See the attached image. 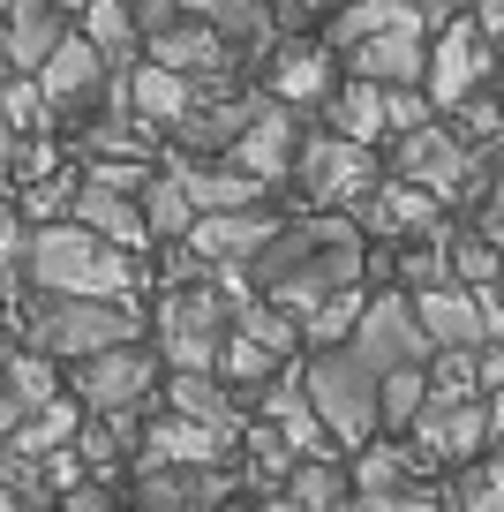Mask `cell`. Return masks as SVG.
Here are the masks:
<instances>
[{"mask_svg":"<svg viewBox=\"0 0 504 512\" xmlns=\"http://www.w3.org/2000/svg\"><path fill=\"white\" fill-rule=\"evenodd\" d=\"M151 392H158V347H143V339H121V347H98L76 362V400L91 415L151 407Z\"/></svg>","mask_w":504,"mask_h":512,"instance_id":"cell-10","label":"cell"},{"mask_svg":"<svg viewBox=\"0 0 504 512\" xmlns=\"http://www.w3.org/2000/svg\"><path fill=\"white\" fill-rule=\"evenodd\" d=\"M128 8H136V31H143V38H158V31H174V23L189 16V8H181V0H128Z\"/></svg>","mask_w":504,"mask_h":512,"instance_id":"cell-40","label":"cell"},{"mask_svg":"<svg viewBox=\"0 0 504 512\" xmlns=\"http://www.w3.org/2000/svg\"><path fill=\"white\" fill-rule=\"evenodd\" d=\"M0 384L16 392L23 415H31V407H46L53 392H61V377H53V354H46V347H0Z\"/></svg>","mask_w":504,"mask_h":512,"instance_id":"cell-34","label":"cell"},{"mask_svg":"<svg viewBox=\"0 0 504 512\" xmlns=\"http://www.w3.org/2000/svg\"><path fill=\"white\" fill-rule=\"evenodd\" d=\"M76 430H83V400H61V392H53L46 407H31V415L8 430V445H16L23 460H46V452L76 445Z\"/></svg>","mask_w":504,"mask_h":512,"instance_id":"cell-31","label":"cell"},{"mask_svg":"<svg viewBox=\"0 0 504 512\" xmlns=\"http://www.w3.org/2000/svg\"><path fill=\"white\" fill-rule=\"evenodd\" d=\"M407 445L422 452V467H459V460H474V452H489L482 392H429L422 415L407 422Z\"/></svg>","mask_w":504,"mask_h":512,"instance_id":"cell-9","label":"cell"},{"mask_svg":"<svg viewBox=\"0 0 504 512\" xmlns=\"http://www.w3.org/2000/svg\"><path fill=\"white\" fill-rule=\"evenodd\" d=\"M234 437H241V422H204V415H174V407H166V422L143 430L136 467H151V460H226Z\"/></svg>","mask_w":504,"mask_h":512,"instance_id":"cell-20","label":"cell"},{"mask_svg":"<svg viewBox=\"0 0 504 512\" xmlns=\"http://www.w3.org/2000/svg\"><path fill=\"white\" fill-rule=\"evenodd\" d=\"M362 272H369V234L354 226V211H316V204H301V219H279V234L249 256V287L279 302L286 317H301L331 287H362Z\"/></svg>","mask_w":504,"mask_h":512,"instance_id":"cell-1","label":"cell"},{"mask_svg":"<svg viewBox=\"0 0 504 512\" xmlns=\"http://www.w3.org/2000/svg\"><path fill=\"white\" fill-rule=\"evenodd\" d=\"M414 16H422V31H444L452 16H467V0H414Z\"/></svg>","mask_w":504,"mask_h":512,"instance_id":"cell-44","label":"cell"},{"mask_svg":"<svg viewBox=\"0 0 504 512\" xmlns=\"http://www.w3.org/2000/svg\"><path fill=\"white\" fill-rule=\"evenodd\" d=\"M16 422H23V407H16V392H8V384H0V437L16 430Z\"/></svg>","mask_w":504,"mask_h":512,"instance_id":"cell-47","label":"cell"},{"mask_svg":"<svg viewBox=\"0 0 504 512\" xmlns=\"http://www.w3.org/2000/svg\"><path fill=\"white\" fill-rule=\"evenodd\" d=\"M347 347L362 354L369 369H399V362H429V332H422V317H414V294H362V317H354V332H347Z\"/></svg>","mask_w":504,"mask_h":512,"instance_id":"cell-11","label":"cell"},{"mask_svg":"<svg viewBox=\"0 0 504 512\" xmlns=\"http://www.w3.org/2000/svg\"><path fill=\"white\" fill-rule=\"evenodd\" d=\"M53 505H68V512H106V505H113V490H98V482L83 475L76 490H61V497H53Z\"/></svg>","mask_w":504,"mask_h":512,"instance_id":"cell-42","label":"cell"},{"mask_svg":"<svg viewBox=\"0 0 504 512\" xmlns=\"http://www.w3.org/2000/svg\"><path fill=\"white\" fill-rule=\"evenodd\" d=\"M497 61H504V38H497Z\"/></svg>","mask_w":504,"mask_h":512,"instance_id":"cell-51","label":"cell"},{"mask_svg":"<svg viewBox=\"0 0 504 512\" xmlns=\"http://www.w3.org/2000/svg\"><path fill=\"white\" fill-rule=\"evenodd\" d=\"M68 219H83L91 234H106L113 249H151V226H143V204H136V189H113V181H98V174H83L76 181V204H68Z\"/></svg>","mask_w":504,"mask_h":512,"instance_id":"cell-19","label":"cell"},{"mask_svg":"<svg viewBox=\"0 0 504 512\" xmlns=\"http://www.w3.org/2000/svg\"><path fill=\"white\" fill-rule=\"evenodd\" d=\"M354 317H362V287H331V294H316L294 324H301V339H309V347H339V339L354 332Z\"/></svg>","mask_w":504,"mask_h":512,"instance_id":"cell-35","label":"cell"},{"mask_svg":"<svg viewBox=\"0 0 504 512\" xmlns=\"http://www.w3.org/2000/svg\"><path fill=\"white\" fill-rule=\"evenodd\" d=\"M474 384H482V392H497L504 384V339H474Z\"/></svg>","mask_w":504,"mask_h":512,"instance_id":"cell-41","label":"cell"},{"mask_svg":"<svg viewBox=\"0 0 504 512\" xmlns=\"http://www.w3.org/2000/svg\"><path fill=\"white\" fill-rule=\"evenodd\" d=\"M347 482H354V497L347 505H377L384 490H399V482H422V452L414 445H392V437H369V445H354V467H347Z\"/></svg>","mask_w":504,"mask_h":512,"instance_id":"cell-22","label":"cell"},{"mask_svg":"<svg viewBox=\"0 0 504 512\" xmlns=\"http://www.w3.org/2000/svg\"><path fill=\"white\" fill-rule=\"evenodd\" d=\"M354 226H362L369 241H407V234H429L437 226V196L422 189V181H377V189L354 204Z\"/></svg>","mask_w":504,"mask_h":512,"instance_id":"cell-18","label":"cell"},{"mask_svg":"<svg viewBox=\"0 0 504 512\" xmlns=\"http://www.w3.org/2000/svg\"><path fill=\"white\" fill-rule=\"evenodd\" d=\"M226 339V294L219 287H189L181 279L166 302H158V362L174 369H211Z\"/></svg>","mask_w":504,"mask_h":512,"instance_id":"cell-8","label":"cell"},{"mask_svg":"<svg viewBox=\"0 0 504 512\" xmlns=\"http://www.w3.org/2000/svg\"><path fill=\"white\" fill-rule=\"evenodd\" d=\"M452 505H474V512H504V437L489 445V460H482V467H467V475H459Z\"/></svg>","mask_w":504,"mask_h":512,"instance_id":"cell-38","label":"cell"},{"mask_svg":"<svg viewBox=\"0 0 504 512\" xmlns=\"http://www.w3.org/2000/svg\"><path fill=\"white\" fill-rule=\"evenodd\" d=\"M286 490L271 497V505H301V512H324V505H347L354 497V482H347V467H331L324 452H294V467H286Z\"/></svg>","mask_w":504,"mask_h":512,"instance_id":"cell-28","label":"cell"},{"mask_svg":"<svg viewBox=\"0 0 504 512\" xmlns=\"http://www.w3.org/2000/svg\"><path fill=\"white\" fill-rule=\"evenodd\" d=\"M339 68L362 76V83H422L429 76V31H414V23L369 31V38H354V46L339 53Z\"/></svg>","mask_w":504,"mask_h":512,"instance_id":"cell-16","label":"cell"},{"mask_svg":"<svg viewBox=\"0 0 504 512\" xmlns=\"http://www.w3.org/2000/svg\"><path fill=\"white\" fill-rule=\"evenodd\" d=\"M264 91L271 98H286V106H324L331 91H339V53L331 46H316V38H286L279 53H271V68H264Z\"/></svg>","mask_w":504,"mask_h":512,"instance_id":"cell-17","label":"cell"},{"mask_svg":"<svg viewBox=\"0 0 504 512\" xmlns=\"http://www.w3.org/2000/svg\"><path fill=\"white\" fill-rule=\"evenodd\" d=\"M294 362V354H279V347H264V339H249V332H234V324H226V339H219V377L234 384V392H256V384H271L279 377V369Z\"/></svg>","mask_w":504,"mask_h":512,"instance_id":"cell-33","label":"cell"},{"mask_svg":"<svg viewBox=\"0 0 504 512\" xmlns=\"http://www.w3.org/2000/svg\"><path fill=\"white\" fill-rule=\"evenodd\" d=\"M294 144H301V106H286V98H264V113L241 128L234 144H226V159L249 166L256 181H271V189H279V181L294 174Z\"/></svg>","mask_w":504,"mask_h":512,"instance_id":"cell-15","label":"cell"},{"mask_svg":"<svg viewBox=\"0 0 504 512\" xmlns=\"http://www.w3.org/2000/svg\"><path fill=\"white\" fill-rule=\"evenodd\" d=\"M482 407H489V445H497V437H504V384H497V392H482Z\"/></svg>","mask_w":504,"mask_h":512,"instance_id":"cell-46","label":"cell"},{"mask_svg":"<svg viewBox=\"0 0 504 512\" xmlns=\"http://www.w3.org/2000/svg\"><path fill=\"white\" fill-rule=\"evenodd\" d=\"M83 38L98 46V61H106L113 76L143 61V31H136V8H128V0H83Z\"/></svg>","mask_w":504,"mask_h":512,"instance_id":"cell-26","label":"cell"},{"mask_svg":"<svg viewBox=\"0 0 504 512\" xmlns=\"http://www.w3.org/2000/svg\"><path fill=\"white\" fill-rule=\"evenodd\" d=\"M68 16L53 8V0H38V8H16V16H0V61L16 68V76H31L38 61H46L53 46H61Z\"/></svg>","mask_w":504,"mask_h":512,"instance_id":"cell-24","label":"cell"},{"mask_svg":"<svg viewBox=\"0 0 504 512\" xmlns=\"http://www.w3.org/2000/svg\"><path fill=\"white\" fill-rule=\"evenodd\" d=\"M136 204H143L151 241H181V234H189V219H196V204H189V189H181L174 166H151V174L136 181Z\"/></svg>","mask_w":504,"mask_h":512,"instance_id":"cell-29","label":"cell"},{"mask_svg":"<svg viewBox=\"0 0 504 512\" xmlns=\"http://www.w3.org/2000/svg\"><path fill=\"white\" fill-rule=\"evenodd\" d=\"M16 505H31V497H23L16 482H8V475H0V512H16Z\"/></svg>","mask_w":504,"mask_h":512,"instance_id":"cell-48","label":"cell"},{"mask_svg":"<svg viewBox=\"0 0 504 512\" xmlns=\"http://www.w3.org/2000/svg\"><path fill=\"white\" fill-rule=\"evenodd\" d=\"M158 392H166L174 415H204V422H234L241 415V400L226 392L219 369H174V377H158Z\"/></svg>","mask_w":504,"mask_h":512,"instance_id":"cell-32","label":"cell"},{"mask_svg":"<svg viewBox=\"0 0 504 512\" xmlns=\"http://www.w3.org/2000/svg\"><path fill=\"white\" fill-rule=\"evenodd\" d=\"M286 181H301V204H316V211H354L384 181V166H377V144H354V136L324 128V136L294 144V174Z\"/></svg>","mask_w":504,"mask_h":512,"instance_id":"cell-5","label":"cell"},{"mask_svg":"<svg viewBox=\"0 0 504 512\" xmlns=\"http://www.w3.org/2000/svg\"><path fill=\"white\" fill-rule=\"evenodd\" d=\"M23 279L38 294H113V302H128L143 272H136V249H113L83 219H31Z\"/></svg>","mask_w":504,"mask_h":512,"instance_id":"cell-2","label":"cell"},{"mask_svg":"<svg viewBox=\"0 0 504 512\" xmlns=\"http://www.w3.org/2000/svg\"><path fill=\"white\" fill-rule=\"evenodd\" d=\"M474 294H482V332H489V339H504V272L489 279V287H474Z\"/></svg>","mask_w":504,"mask_h":512,"instance_id":"cell-43","label":"cell"},{"mask_svg":"<svg viewBox=\"0 0 504 512\" xmlns=\"http://www.w3.org/2000/svg\"><path fill=\"white\" fill-rule=\"evenodd\" d=\"M392 144H399V151H392V174H399V181H422L437 204H474V196L489 189V174H497V166L474 159L452 128H437V121L399 128Z\"/></svg>","mask_w":504,"mask_h":512,"instance_id":"cell-6","label":"cell"},{"mask_svg":"<svg viewBox=\"0 0 504 512\" xmlns=\"http://www.w3.org/2000/svg\"><path fill=\"white\" fill-rule=\"evenodd\" d=\"M76 144H83V159H136V166H151V151H158V128L143 121V113L113 106V113H98V121L83 128Z\"/></svg>","mask_w":504,"mask_h":512,"instance_id":"cell-27","label":"cell"},{"mask_svg":"<svg viewBox=\"0 0 504 512\" xmlns=\"http://www.w3.org/2000/svg\"><path fill=\"white\" fill-rule=\"evenodd\" d=\"M53 8H61V16H83V0H53Z\"/></svg>","mask_w":504,"mask_h":512,"instance_id":"cell-50","label":"cell"},{"mask_svg":"<svg viewBox=\"0 0 504 512\" xmlns=\"http://www.w3.org/2000/svg\"><path fill=\"white\" fill-rule=\"evenodd\" d=\"M31 76H38V91H46L53 113H83V106H91V98L113 83V68L98 61V46H91L83 31H61V46H53Z\"/></svg>","mask_w":504,"mask_h":512,"instance_id":"cell-14","label":"cell"},{"mask_svg":"<svg viewBox=\"0 0 504 512\" xmlns=\"http://www.w3.org/2000/svg\"><path fill=\"white\" fill-rule=\"evenodd\" d=\"M444 249H452V279H467V287H489V279L504 272V256H497V241L474 226V234H444Z\"/></svg>","mask_w":504,"mask_h":512,"instance_id":"cell-37","label":"cell"},{"mask_svg":"<svg viewBox=\"0 0 504 512\" xmlns=\"http://www.w3.org/2000/svg\"><path fill=\"white\" fill-rule=\"evenodd\" d=\"M181 8L219 23V31L234 38V46H249V53H264L271 31H279V0H181Z\"/></svg>","mask_w":504,"mask_h":512,"instance_id":"cell-30","label":"cell"},{"mask_svg":"<svg viewBox=\"0 0 504 512\" xmlns=\"http://www.w3.org/2000/svg\"><path fill=\"white\" fill-rule=\"evenodd\" d=\"M489 68H497V38L474 31V16H452L437 31V46H429V76H422L429 106H459L467 91H482Z\"/></svg>","mask_w":504,"mask_h":512,"instance_id":"cell-12","label":"cell"},{"mask_svg":"<svg viewBox=\"0 0 504 512\" xmlns=\"http://www.w3.org/2000/svg\"><path fill=\"white\" fill-rule=\"evenodd\" d=\"M316 113H324L339 136H354V144H384V136H392V113H384V83H362V76H347V83H339V91H331Z\"/></svg>","mask_w":504,"mask_h":512,"instance_id":"cell-25","label":"cell"},{"mask_svg":"<svg viewBox=\"0 0 504 512\" xmlns=\"http://www.w3.org/2000/svg\"><path fill=\"white\" fill-rule=\"evenodd\" d=\"M271 234H279V211L271 204H234V211H196L181 241L196 249V264H241V272H249V256L264 249Z\"/></svg>","mask_w":504,"mask_h":512,"instance_id":"cell-13","label":"cell"},{"mask_svg":"<svg viewBox=\"0 0 504 512\" xmlns=\"http://www.w3.org/2000/svg\"><path fill=\"white\" fill-rule=\"evenodd\" d=\"M174 174H181V189H189L196 211H234V204H264L271 196V181H256L249 166H234L226 151H211L204 166H174Z\"/></svg>","mask_w":504,"mask_h":512,"instance_id":"cell-23","label":"cell"},{"mask_svg":"<svg viewBox=\"0 0 504 512\" xmlns=\"http://www.w3.org/2000/svg\"><path fill=\"white\" fill-rule=\"evenodd\" d=\"M23 324H31V347H46L53 362H83L98 347L143 339L136 302H113V294H38L23 309Z\"/></svg>","mask_w":504,"mask_h":512,"instance_id":"cell-4","label":"cell"},{"mask_svg":"<svg viewBox=\"0 0 504 512\" xmlns=\"http://www.w3.org/2000/svg\"><path fill=\"white\" fill-rule=\"evenodd\" d=\"M422 400H429V362H399V369H384V377H377L384 430H407V422L422 415Z\"/></svg>","mask_w":504,"mask_h":512,"instance_id":"cell-36","label":"cell"},{"mask_svg":"<svg viewBox=\"0 0 504 512\" xmlns=\"http://www.w3.org/2000/svg\"><path fill=\"white\" fill-rule=\"evenodd\" d=\"M16 8H38V0H0V16H16Z\"/></svg>","mask_w":504,"mask_h":512,"instance_id":"cell-49","label":"cell"},{"mask_svg":"<svg viewBox=\"0 0 504 512\" xmlns=\"http://www.w3.org/2000/svg\"><path fill=\"white\" fill-rule=\"evenodd\" d=\"M76 181H83V174H38L31 189H23V219H68Z\"/></svg>","mask_w":504,"mask_h":512,"instance_id":"cell-39","label":"cell"},{"mask_svg":"<svg viewBox=\"0 0 504 512\" xmlns=\"http://www.w3.org/2000/svg\"><path fill=\"white\" fill-rule=\"evenodd\" d=\"M467 16H474V31H482V38H504V0H474Z\"/></svg>","mask_w":504,"mask_h":512,"instance_id":"cell-45","label":"cell"},{"mask_svg":"<svg viewBox=\"0 0 504 512\" xmlns=\"http://www.w3.org/2000/svg\"><path fill=\"white\" fill-rule=\"evenodd\" d=\"M234 490H241V467L226 460H151L121 482V497L143 512H204V505H226Z\"/></svg>","mask_w":504,"mask_h":512,"instance_id":"cell-7","label":"cell"},{"mask_svg":"<svg viewBox=\"0 0 504 512\" xmlns=\"http://www.w3.org/2000/svg\"><path fill=\"white\" fill-rule=\"evenodd\" d=\"M294 369H301V392H309L316 422L331 430V445H339V452L369 445V437L384 430V415H377V369H369L354 347H316L309 362H294Z\"/></svg>","mask_w":504,"mask_h":512,"instance_id":"cell-3","label":"cell"},{"mask_svg":"<svg viewBox=\"0 0 504 512\" xmlns=\"http://www.w3.org/2000/svg\"><path fill=\"white\" fill-rule=\"evenodd\" d=\"M414 317H422L429 347H474L482 339V294L467 279H437V287H414Z\"/></svg>","mask_w":504,"mask_h":512,"instance_id":"cell-21","label":"cell"}]
</instances>
